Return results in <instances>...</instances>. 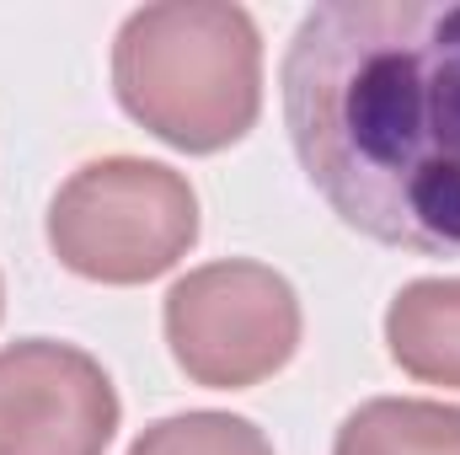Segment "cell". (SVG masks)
Listing matches in <instances>:
<instances>
[{"label": "cell", "instance_id": "7", "mask_svg": "<svg viewBox=\"0 0 460 455\" xmlns=\"http://www.w3.org/2000/svg\"><path fill=\"white\" fill-rule=\"evenodd\" d=\"M332 455H460V407L375 397L343 418Z\"/></svg>", "mask_w": 460, "mask_h": 455}, {"label": "cell", "instance_id": "2", "mask_svg": "<svg viewBox=\"0 0 460 455\" xmlns=\"http://www.w3.org/2000/svg\"><path fill=\"white\" fill-rule=\"evenodd\" d=\"M113 92L123 113L188 156L235 145L262 108L257 22L226 0L145 5L118 27Z\"/></svg>", "mask_w": 460, "mask_h": 455}, {"label": "cell", "instance_id": "6", "mask_svg": "<svg viewBox=\"0 0 460 455\" xmlns=\"http://www.w3.org/2000/svg\"><path fill=\"white\" fill-rule=\"evenodd\" d=\"M391 359L429 386L460 391V279H418L385 311Z\"/></svg>", "mask_w": 460, "mask_h": 455}, {"label": "cell", "instance_id": "5", "mask_svg": "<svg viewBox=\"0 0 460 455\" xmlns=\"http://www.w3.org/2000/svg\"><path fill=\"white\" fill-rule=\"evenodd\" d=\"M118 434L108 370L54 338L0 348V455H102Z\"/></svg>", "mask_w": 460, "mask_h": 455}, {"label": "cell", "instance_id": "8", "mask_svg": "<svg viewBox=\"0 0 460 455\" xmlns=\"http://www.w3.org/2000/svg\"><path fill=\"white\" fill-rule=\"evenodd\" d=\"M128 455H273L268 434L235 413H177L150 424Z\"/></svg>", "mask_w": 460, "mask_h": 455}, {"label": "cell", "instance_id": "4", "mask_svg": "<svg viewBox=\"0 0 460 455\" xmlns=\"http://www.w3.org/2000/svg\"><path fill=\"white\" fill-rule=\"evenodd\" d=\"M166 343L188 380L246 391L279 375L300 348V300L268 263H204L166 295Z\"/></svg>", "mask_w": 460, "mask_h": 455}, {"label": "cell", "instance_id": "3", "mask_svg": "<svg viewBox=\"0 0 460 455\" xmlns=\"http://www.w3.org/2000/svg\"><path fill=\"white\" fill-rule=\"evenodd\" d=\"M199 241V193L182 172L102 156L65 177L49 204L54 257L92 284H150Z\"/></svg>", "mask_w": 460, "mask_h": 455}, {"label": "cell", "instance_id": "1", "mask_svg": "<svg viewBox=\"0 0 460 455\" xmlns=\"http://www.w3.org/2000/svg\"><path fill=\"white\" fill-rule=\"evenodd\" d=\"M284 129L348 230L460 257V0H322L284 65Z\"/></svg>", "mask_w": 460, "mask_h": 455}]
</instances>
